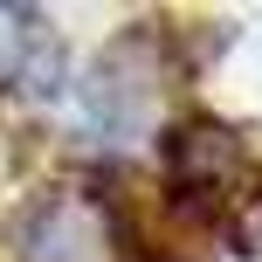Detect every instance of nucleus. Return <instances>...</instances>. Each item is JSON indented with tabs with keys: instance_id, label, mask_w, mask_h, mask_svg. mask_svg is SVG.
Instances as JSON below:
<instances>
[{
	"instance_id": "f257e3e1",
	"label": "nucleus",
	"mask_w": 262,
	"mask_h": 262,
	"mask_svg": "<svg viewBox=\"0 0 262 262\" xmlns=\"http://www.w3.org/2000/svg\"><path fill=\"white\" fill-rule=\"evenodd\" d=\"M159 83H166V62H159V28L138 21L83 69L76 83V118L97 145H138L145 124H152V104H159Z\"/></svg>"
},
{
	"instance_id": "7ed1b4c3",
	"label": "nucleus",
	"mask_w": 262,
	"mask_h": 262,
	"mask_svg": "<svg viewBox=\"0 0 262 262\" xmlns=\"http://www.w3.org/2000/svg\"><path fill=\"white\" fill-rule=\"evenodd\" d=\"M159 159H166V186L172 193H214V186H228L242 172V138L214 111H180L159 131Z\"/></svg>"
},
{
	"instance_id": "39448f33",
	"label": "nucleus",
	"mask_w": 262,
	"mask_h": 262,
	"mask_svg": "<svg viewBox=\"0 0 262 262\" xmlns=\"http://www.w3.org/2000/svg\"><path fill=\"white\" fill-rule=\"evenodd\" d=\"M124 262H186L180 249H145V255H124Z\"/></svg>"
},
{
	"instance_id": "f03ea898",
	"label": "nucleus",
	"mask_w": 262,
	"mask_h": 262,
	"mask_svg": "<svg viewBox=\"0 0 262 262\" xmlns=\"http://www.w3.org/2000/svg\"><path fill=\"white\" fill-rule=\"evenodd\" d=\"M14 262H118L111 214L97 186H41L0 221Z\"/></svg>"
},
{
	"instance_id": "20e7f679",
	"label": "nucleus",
	"mask_w": 262,
	"mask_h": 262,
	"mask_svg": "<svg viewBox=\"0 0 262 262\" xmlns=\"http://www.w3.org/2000/svg\"><path fill=\"white\" fill-rule=\"evenodd\" d=\"M69 76V55H62V35L49 28L41 7H0V90L21 83L35 97H55Z\"/></svg>"
}]
</instances>
